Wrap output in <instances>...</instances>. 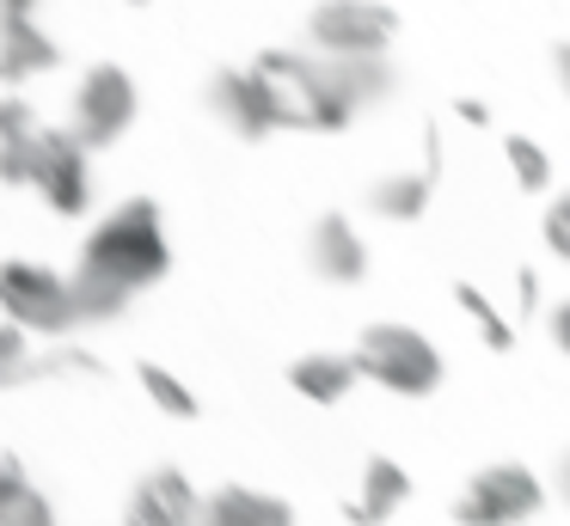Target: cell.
<instances>
[{"label": "cell", "mask_w": 570, "mask_h": 526, "mask_svg": "<svg viewBox=\"0 0 570 526\" xmlns=\"http://www.w3.org/2000/svg\"><path fill=\"white\" fill-rule=\"evenodd\" d=\"M258 80L271 86L283 129L301 135H344L368 105L393 92L386 56H320V49H264Z\"/></svg>", "instance_id": "6da1fadb"}, {"label": "cell", "mask_w": 570, "mask_h": 526, "mask_svg": "<svg viewBox=\"0 0 570 526\" xmlns=\"http://www.w3.org/2000/svg\"><path fill=\"white\" fill-rule=\"evenodd\" d=\"M173 269V239H166V215L154 196H124L99 227L80 239L75 257V294L87 325L117 318L136 294H148L154 281H166Z\"/></svg>", "instance_id": "7a4b0ae2"}, {"label": "cell", "mask_w": 570, "mask_h": 526, "mask_svg": "<svg viewBox=\"0 0 570 526\" xmlns=\"http://www.w3.org/2000/svg\"><path fill=\"white\" fill-rule=\"evenodd\" d=\"M0 312L13 325H26L31 337H68V330L87 325L75 276H56L50 264H31V257H7L0 264Z\"/></svg>", "instance_id": "3957f363"}, {"label": "cell", "mask_w": 570, "mask_h": 526, "mask_svg": "<svg viewBox=\"0 0 570 526\" xmlns=\"http://www.w3.org/2000/svg\"><path fill=\"white\" fill-rule=\"evenodd\" d=\"M356 367L393 398H430L442 386V349L411 325H368L356 337Z\"/></svg>", "instance_id": "277c9868"}, {"label": "cell", "mask_w": 570, "mask_h": 526, "mask_svg": "<svg viewBox=\"0 0 570 526\" xmlns=\"http://www.w3.org/2000/svg\"><path fill=\"white\" fill-rule=\"evenodd\" d=\"M546 508V484L521 459H497L472 472L454 496V526H528Z\"/></svg>", "instance_id": "5b68a950"}, {"label": "cell", "mask_w": 570, "mask_h": 526, "mask_svg": "<svg viewBox=\"0 0 570 526\" xmlns=\"http://www.w3.org/2000/svg\"><path fill=\"white\" fill-rule=\"evenodd\" d=\"M136 110H141V92L117 61H99V68L80 73L75 86V105H68V129H75L80 147H117L129 129H136Z\"/></svg>", "instance_id": "8992f818"}, {"label": "cell", "mask_w": 570, "mask_h": 526, "mask_svg": "<svg viewBox=\"0 0 570 526\" xmlns=\"http://www.w3.org/2000/svg\"><path fill=\"white\" fill-rule=\"evenodd\" d=\"M399 37V12L386 0H320L307 12V49L320 56H386Z\"/></svg>", "instance_id": "52a82bcc"}, {"label": "cell", "mask_w": 570, "mask_h": 526, "mask_svg": "<svg viewBox=\"0 0 570 526\" xmlns=\"http://www.w3.org/2000/svg\"><path fill=\"white\" fill-rule=\"evenodd\" d=\"M92 147L75 141V129H38V141H31V183L26 190H38L43 202H50V215H87L92 202V166H87Z\"/></svg>", "instance_id": "ba28073f"}, {"label": "cell", "mask_w": 570, "mask_h": 526, "mask_svg": "<svg viewBox=\"0 0 570 526\" xmlns=\"http://www.w3.org/2000/svg\"><path fill=\"white\" fill-rule=\"evenodd\" d=\"M203 105H209V117L222 122L234 141H252V147L283 129L276 98H271V86L258 80V68H215V80L203 86Z\"/></svg>", "instance_id": "9c48e42d"}, {"label": "cell", "mask_w": 570, "mask_h": 526, "mask_svg": "<svg viewBox=\"0 0 570 526\" xmlns=\"http://www.w3.org/2000/svg\"><path fill=\"white\" fill-rule=\"evenodd\" d=\"M197 484H190L178 465H160V472H148L136 489H129L124 502V526H197Z\"/></svg>", "instance_id": "30bf717a"}, {"label": "cell", "mask_w": 570, "mask_h": 526, "mask_svg": "<svg viewBox=\"0 0 570 526\" xmlns=\"http://www.w3.org/2000/svg\"><path fill=\"white\" fill-rule=\"evenodd\" d=\"M307 264L320 281H332V288H356L362 276H368V245H362V232L350 227L344 215H320L307 232Z\"/></svg>", "instance_id": "8fae6325"}, {"label": "cell", "mask_w": 570, "mask_h": 526, "mask_svg": "<svg viewBox=\"0 0 570 526\" xmlns=\"http://www.w3.org/2000/svg\"><path fill=\"white\" fill-rule=\"evenodd\" d=\"M197 526H295V508L271 489H252V484H222L203 496Z\"/></svg>", "instance_id": "7c38bea8"}, {"label": "cell", "mask_w": 570, "mask_h": 526, "mask_svg": "<svg viewBox=\"0 0 570 526\" xmlns=\"http://www.w3.org/2000/svg\"><path fill=\"white\" fill-rule=\"evenodd\" d=\"M435 178H442V141H423V166L417 171H393V178H381L368 190V208L381 220H417L423 208H430V196H435Z\"/></svg>", "instance_id": "4fadbf2b"}, {"label": "cell", "mask_w": 570, "mask_h": 526, "mask_svg": "<svg viewBox=\"0 0 570 526\" xmlns=\"http://www.w3.org/2000/svg\"><path fill=\"white\" fill-rule=\"evenodd\" d=\"M56 61H62V49L31 12H0V80L19 86L31 73H50Z\"/></svg>", "instance_id": "5bb4252c"}, {"label": "cell", "mask_w": 570, "mask_h": 526, "mask_svg": "<svg viewBox=\"0 0 570 526\" xmlns=\"http://www.w3.org/2000/svg\"><path fill=\"white\" fill-rule=\"evenodd\" d=\"M405 496H411V477L399 472L393 459H381V453H374V459L362 465V489L344 502V520L350 526H386Z\"/></svg>", "instance_id": "9a60e30c"}, {"label": "cell", "mask_w": 570, "mask_h": 526, "mask_svg": "<svg viewBox=\"0 0 570 526\" xmlns=\"http://www.w3.org/2000/svg\"><path fill=\"white\" fill-rule=\"evenodd\" d=\"M356 379H362L356 349H350V355L313 349V355H301V361H288V386H295L301 398H313V404H344Z\"/></svg>", "instance_id": "2e32d148"}, {"label": "cell", "mask_w": 570, "mask_h": 526, "mask_svg": "<svg viewBox=\"0 0 570 526\" xmlns=\"http://www.w3.org/2000/svg\"><path fill=\"white\" fill-rule=\"evenodd\" d=\"M454 300H460V312L479 325V337H484V349H515V325L503 318V306L491 300V294L479 288V281H454Z\"/></svg>", "instance_id": "e0dca14e"}, {"label": "cell", "mask_w": 570, "mask_h": 526, "mask_svg": "<svg viewBox=\"0 0 570 526\" xmlns=\"http://www.w3.org/2000/svg\"><path fill=\"white\" fill-rule=\"evenodd\" d=\"M31 379H43L38 355H31V330L13 325V318H0V391L31 386Z\"/></svg>", "instance_id": "ac0fdd59"}, {"label": "cell", "mask_w": 570, "mask_h": 526, "mask_svg": "<svg viewBox=\"0 0 570 526\" xmlns=\"http://www.w3.org/2000/svg\"><path fill=\"white\" fill-rule=\"evenodd\" d=\"M136 379H141V391L154 398V410H166L173 423H190V416H197V391H190L178 374H166L160 361H141Z\"/></svg>", "instance_id": "d6986e66"}, {"label": "cell", "mask_w": 570, "mask_h": 526, "mask_svg": "<svg viewBox=\"0 0 570 526\" xmlns=\"http://www.w3.org/2000/svg\"><path fill=\"white\" fill-rule=\"evenodd\" d=\"M503 159H509V171H515V183H521L528 196H546V190H552V159H546L540 141H528V135H509V141H503Z\"/></svg>", "instance_id": "ffe728a7"}, {"label": "cell", "mask_w": 570, "mask_h": 526, "mask_svg": "<svg viewBox=\"0 0 570 526\" xmlns=\"http://www.w3.org/2000/svg\"><path fill=\"white\" fill-rule=\"evenodd\" d=\"M0 526H62V520H56V502L38 484H26L0 502Z\"/></svg>", "instance_id": "44dd1931"}, {"label": "cell", "mask_w": 570, "mask_h": 526, "mask_svg": "<svg viewBox=\"0 0 570 526\" xmlns=\"http://www.w3.org/2000/svg\"><path fill=\"white\" fill-rule=\"evenodd\" d=\"M540 239H546V251H552L558 264H570V190H558L552 202H546V215H540Z\"/></svg>", "instance_id": "7402d4cb"}, {"label": "cell", "mask_w": 570, "mask_h": 526, "mask_svg": "<svg viewBox=\"0 0 570 526\" xmlns=\"http://www.w3.org/2000/svg\"><path fill=\"white\" fill-rule=\"evenodd\" d=\"M26 135H38V110L26 105V98H0V147H13V141H26Z\"/></svg>", "instance_id": "603a6c76"}, {"label": "cell", "mask_w": 570, "mask_h": 526, "mask_svg": "<svg viewBox=\"0 0 570 526\" xmlns=\"http://www.w3.org/2000/svg\"><path fill=\"white\" fill-rule=\"evenodd\" d=\"M31 477H26V459H19V453H7L0 447V502L13 496V489H26Z\"/></svg>", "instance_id": "cb8c5ba5"}, {"label": "cell", "mask_w": 570, "mask_h": 526, "mask_svg": "<svg viewBox=\"0 0 570 526\" xmlns=\"http://www.w3.org/2000/svg\"><path fill=\"white\" fill-rule=\"evenodd\" d=\"M546 330H552V343L570 355V300H558V306H546Z\"/></svg>", "instance_id": "d4e9b609"}, {"label": "cell", "mask_w": 570, "mask_h": 526, "mask_svg": "<svg viewBox=\"0 0 570 526\" xmlns=\"http://www.w3.org/2000/svg\"><path fill=\"white\" fill-rule=\"evenodd\" d=\"M515 294H521L528 312H540V276H533V269H521V276H515Z\"/></svg>", "instance_id": "484cf974"}, {"label": "cell", "mask_w": 570, "mask_h": 526, "mask_svg": "<svg viewBox=\"0 0 570 526\" xmlns=\"http://www.w3.org/2000/svg\"><path fill=\"white\" fill-rule=\"evenodd\" d=\"M552 68H558V86H564V98H570V43L552 49Z\"/></svg>", "instance_id": "4316f807"}, {"label": "cell", "mask_w": 570, "mask_h": 526, "mask_svg": "<svg viewBox=\"0 0 570 526\" xmlns=\"http://www.w3.org/2000/svg\"><path fill=\"white\" fill-rule=\"evenodd\" d=\"M558 502H564V508H570V453H564V459H558Z\"/></svg>", "instance_id": "83f0119b"}, {"label": "cell", "mask_w": 570, "mask_h": 526, "mask_svg": "<svg viewBox=\"0 0 570 526\" xmlns=\"http://www.w3.org/2000/svg\"><path fill=\"white\" fill-rule=\"evenodd\" d=\"M460 117H466V122H491V117H484V105H479V98H460Z\"/></svg>", "instance_id": "f1b7e54d"}, {"label": "cell", "mask_w": 570, "mask_h": 526, "mask_svg": "<svg viewBox=\"0 0 570 526\" xmlns=\"http://www.w3.org/2000/svg\"><path fill=\"white\" fill-rule=\"evenodd\" d=\"M38 0H0V12H31Z\"/></svg>", "instance_id": "f546056e"}, {"label": "cell", "mask_w": 570, "mask_h": 526, "mask_svg": "<svg viewBox=\"0 0 570 526\" xmlns=\"http://www.w3.org/2000/svg\"><path fill=\"white\" fill-rule=\"evenodd\" d=\"M124 7H148V0H124Z\"/></svg>", "instance_id": "4dcf8cb0"}]
</instances>
